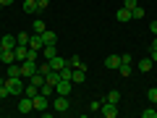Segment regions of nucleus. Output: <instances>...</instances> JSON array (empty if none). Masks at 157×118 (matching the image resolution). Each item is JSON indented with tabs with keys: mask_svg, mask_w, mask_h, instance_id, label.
<instances>
[{
	"mask_svg": "<svg viewBox=\"0 0 157 118\" xmlns=\"http://www.w3.org/2000/svg\"><path fill=\"white\" fill-rule=\"evenodd\" d=\"M52 110L68 113V110H71V100H68L66 95H55V100H52Z\"/></svg>",
	"mask_w": 157,
	"mask_h": 118,
	"instance_id": "2",
	"label": "nucleus"
},
{
	"mask_svg": "<svg viewBox=\"0 0 157 118\" xmlns=\"http://www.w3.org/2000/svg\"><path fill=\"white\" fill-rule=\"evenodd\" d=\"M136 6H139V0H123V8H128V11H134Z\"/></svg>",
	"mask_w": 157,
	"mask_h": 118,
	"instance_id": "34",
	"label": "nucleus"
},
{
	"mask_svg": "<svg viewBox=\"0 0 157 118\" xmlns=\"http://www.w3.org/2000/svg\"><path fill=\"white\" fill-rule=\"evenodd\" d=\"M118 71H121V76H131L134 66H131V63H121V66H118Z\"/></svg>",
	"mask_w": 157,
	"mask_h": 118,
	"instance_id": "23",
	"label": "nucleus"
},
{
	"mask_svg": "<svg viewBox=\"0 0 157 118\" xmlns=\"http://www.w3.org/2000/svg\"><path fill=\"white\" fill-rule=\"evenodd\" d=\"M152 47H157V37H155V39H152Z\"/></svg>",
	"mask_w": 157,
	"mask_h": 118,
	"instance_id": "41",
	"label": "nucleus"
},
{
	"mask_svg": "<svg viewBox=\"0 0 157 118\" xmlns=\"http://www.w3.org/2000/svg\"><path fill=\"white\" fill-rule=\"evenodd\" d=\"M68 66H71V68H84V71H86L84 61H81V58H78V55H71V58H68Z\"/></svg>",
	"mask_w": 157,
	"mask_h": 118,
	"instance_id": "19",
	"label": "nucleus"
},
{
	"mask_svg": "<svg viewBox=\"0 0 157 118\" xmlns=\"http://www.w3.org/2000/svg\"><path fill=\"white\" fill-rule=\"evenodd\" d=\"M134 61V58H131V53H123V55H121V63H131Z\"/></svg>",
	"mask_w": 157,
	"mask_h": 118,
	"instance_id": "36",
	"label": "nucleus"
},
{
	"mask_svg": "<svg viewBox=\"0 0 157 118\" xmlns=\"http://www.w3.org/2000/svg\"><path fill=\"white\" fill-rule=\"evenodd\" d=\"M24 11L26 13H37V0H24Z\"/></svg>",
	"mask_w": 157,
	"mask_h": 118,
	"instance_id": "22",
	"label": "nucleus"
},
{
	"mask_svg": "<svg viewBox=\"0 0 157 118\" xmlns=\"http://www.w3.org/2000/svg\"><path fill=\"white\" fill-rule=\"evenodd\" d=\"M0 45H3V50H13L18 42H16V37H13V34H3V37H0Z\"/></svg>",
	"mask_w": 157,
	"mask_h": 118,
	"instance_id": "9",
	"label": "nucleus"
},
{
	"mask_svg": "<svg viewBox=\"0 0 157 118\" xmlns=\"http://www.w3.org/2000/svg\"><path fill=\"white\" fill-rule=\"evenodd\" d=\"M0 11H3V3H0Z\"/></svg>",
	"mask_w": 157,
	"mask_h": 118,
	"instance_id": "42",
	"label": "nucleus"
},
{
	"mask_svg": "<svg viewBox=\"0 0 157 118\" xmlns=\"http://www.w3.org/2000/svg\"><path fill=\"white\" fill-rule=\"evenodd\" d=\"M6 76H21V63H18V61L8 63V66H6Z\"/></svg>",
	"mask_w": 157,
	"mask_h": 118,
	"instance_id": "10",
	"label": "nucleus"
},
{
	"mask_svg": "<svg viewBox=\"0 0 157 118\" xmlns=\"http://www.w3.org/2000/svg\"><path fill=\"white\" fill-rule=\"evenodd\" d=\"M16 61V53L13 50H3L0 53V63H3V66H8V63H13Z\"/></svg>",
	"mask_w": 157,
	"mask_h": 118,
	"instance_id": "14",
	"label": "nucleus"
},
{
	"mask_svg": "<svg viewBox=\"0 0 157 118\" xmlns=\"http://www.w3.org/2000/svg\"><path fill=\"white\" fill-rule=\"evenodd\" d=\"M149 58H152V63H157V47H152V53H149Z\"/></svg>",
	"mask_w": 157,
	"mask_h": 118,
	"instance_id": "37",
	"label": "nucleus"
},
{
	"mask_svg": "<svg viewBox=\"0 0 157 118\" xmlns=\"http://www.w3.org/2000/svg\"><path fill=\"white\" fill-rule=\"evenodd\" d=\"M32 105H34V110H47V108H50V97H45L42 92H37V95L32 97Z\"/></svg>",
	"mask_w": 157,
	"mask_h": 118,
	"instance_id": "5",
	"label": "nucleus"
},
{
	"mask_svg": "<svg viewBox=\"0 0 157 118\" xmlns=\"http://www.w3.org/2000/svg\"><path fill=\"white\" fill-rule=\"evenodd\" d=\"M39 92H42L45 97H52V95H55V84H50V81H45V84L39 87Z\"/></svg>",
	"mask_w": 157,
	"mask_h": 118,
	"instance_id": "18",
	"label": "nucleus"
},
{
	"mask_svg": "<svg viewBox=\"0 0 157 118\" xmlns=\"http://www.w3.org/2000/svg\"><path fill=\"white\" fill-rule=\"evenodd\" d=\"M0 53H3V45H0Z\"/></svg>",
	"mask_w": 157,
	"mask_h": 118,
	"instance_id": "43",
	"label": "nucleus"
},
{
	"mask_svg": "<svg viewBox=\"0 0 157 118\" xmlns=\"http://www.w3.org/2000/svg\"><path fill=\"white\" fill-rule=\"evenodd\" d=\"M29 81H32L34 87H42V84H45V76H42V73L37 71V73H32V76H29Z\"/></svg>",
	"mask_w": 157,
	"mask_h": 118,
	"instance_id": "20",
	"label": "nucleus"
},
{
	"mask_svg": "<svg viewBox=\"0 0 157 118\" xmlns=\"http://www.w3.org/2000/svg\"><path fill=\"white\" fill-rule=\"evenodd\" d=\"M37 71H39V73H42V76H47V73H50V71H52V66H50V63H47V61H45V63H39V68H37Z\"/></svg>",
	"mask_w": 157,
	"mask_h": 118,
	"instance_id": "28",
	"label": "nucleus"
},
{
	"mask_svg": "<svg viewBox=\"0 0 157 118\" xmlns=\"http://www.w3.org/2000/svg\"><path fill=\"white\" fill-rule=\"evenodd\" d=\"M16 110H18V113H32V110H34V105H32V97L21 95V97H18V105H16Z\"/></svg>",
	"mask_w": 157,
	"mask_h": 118,
	"instance_id": "7",
	"label": "nucleus"
},
{
	"mask_svg": "<svg viewBox=\"0 0 157 118\" xmlns=\"http://www.w3.org/2000/svg\"><path fill=\"white\" fill-rule=\"evenodd\" d=\"M100 108H102L100 100H92V102H89V110H92V113H100Z\"/></svg>",
	"mask_w": 157,
	"mask_h": 118,
	"instance_id": "32",
	"label": "nucleus"
},
{
	"mask_svg": "<svg viewBox=\"0 0 157 118\" xmlns=\"http://www.w3.org/2000/svg\"><path fill=\"white\" fill-rule=\"evenodd\" d=\"M47 63H50V66H52V71H60V68H66V66H68V61H66V58H60V55L50 58V61H47Z\"/></svg>",
	"mask_w": 157,
	"mask_h": 118,
	"instance_id": "11",
	"label": "nucleus"
},
{
	"mask_svg": "<svg viewBox=\"0 0 157 118\" xmlns=\"http://www.w3.org/2000/svg\"><path fill=\"white\" fill-rule=\"evenodd\" d=\"M107 102H121V92L118 89H113V92H107V97H105Z\"/></svg>",
	"mask_w": 157,
	"mask_h": 118,
	"instance_id": "27",
	"label": "nucleus"
},
{
	"mask_svg": "<svg viewBox=\"0 0 157 118\" xmlns=\"http://www.w3.org/2000/svg\"><path fill=\"white\" fill-rule=\"evenodd\" d=\"M6 87H8V92H11V97H21L24 87H26V79L24 76H6Z\"/></svg>",
	"mask_w": 157,
	"mask_h": 118,
	"instance_id": "1",
	"label": "nucleus"
},
{
	"mask_svg": "<svg viewBox=\"0 0 157 118\" xmlns=\"http://www.w3.org/2000/svg\"><path fill=\"white\" fill-rule=\"evenodd\" d=\"M73 92V81L71 79H58V84H55V95H71Z\"/></svg>",
	"mask_w": 157,
	"mask_h": 118,
	"instance_id": "3",
	"label": "nucleus"
},
{
	"mask_svg": "<svg viewBox=\"0 0 157 118\" xmlns=\"http://www.w3.org/2000/svg\"><path fill=\"white\" fill-rule=\"evenodd\" d=\"M152 66H155V63H152V58H141V61H139V68H141V71H152Z\"/></svg>",
	"mask_w": 157,
	"mask_h": 118,
	"instance_id": "21",
	"label": "nucleus"
},
{
	"mask_svg": "<svg viewBox=\"0 0 157 118\" xmlns=\"http://www.w3.org/2000/svg\"><path fill=\"white\" fill-rule=\"evenodd\" d=\"M37 92H39V87H34L32 81H29V84L24 87V95H26V97H34V95H37Z\"/></svg>",
	"mask_w": 157,
	"mask_h": 118,
	"instance_id": "24",
	"label": "nucleus"
},
{
	"mask_svg": "<svg viewBox=\"0 0 157 118\" xmlns=\"http://www.w3.org/2000/svg\"><path fill=\"white\" fill-rule=\"evenodd\" d=\"M42 55H45V61H50V58L58 55V47L55 45H45V47H42Z\"/></svg>",
	"mask_w": 157,
	"mask_h": 118,
	"instance_id": "16",
	"label": "nucleus"
},
{
	"mask_svg": "<svg viewBox=\"0 0 157 118\" xmlns=\"http://www.w3.org/2000/svg\"><path fill=\"white\" fill-rule=\"evenodd\" d=\"M105 66H107V68H118V66H121V55H115V53L107 55V58H105Z\"/></svg>",
	"mask_w": 157,
	"mask_h": 118,
	"instance_id": "17",
	"label": "nucleus"
},
{
	"mask_svg": "<svg viewBox=\"0 0 157 118\" xmlns=\"http://www.w3.org/2000/svg\"><path fill=\"white\" fill-rule=\"evenodd\" d=\"M141 116L144 118H157V110L155 108H147V110H141Z\"/></svg>",
	"mask_w": 157,
	"mask_h": 118,
	"instance_id": "31",
	"label": "nucleus"
},
{
	"mask_svg": "<svg viewBox=\"0 0 157 118\" xmlns=\"http://www.w3.org/2000/svg\"><path fill=\"white\" fill-rule=\"evenodd\" d=\"M37 68H39L37 61H29V58H26V61H21V76L29 81V76H32V73H37Z\"/></svg>",
	"mask_w": 157,
	"mask_h": 118,
	"instance_id": "6",
	"label": "nucleus"
},
{
	"mask_svg": "<svg viewBox=\"0 0 157 118\" xmlns=\"http://www.w3.org/2000/svg\"><path fill=\"white\" fill-rule=\"evenodd\" d=\"M149 29H152V34L157 37V21H152V24H149Z\"/></svg>",
	"mask_w": 157,
	"mask_h": 118,
	"instance_id": "38",
	"label": "nucleus"
},
{
	"mask_svg": "<svg viewBox=\"0 0 157 118\" xmlns=\"http://www.w3.org/2000/svg\"><path fill=\"white\" fill-rule=\"evenodd\" d=\"M0 3H3V6H11V3H13V0H0Z\"/></svg>",
	"mask_w": 157,
	"mask_h": 118,
	"instance_id": "39",
	"label": "nucleus"
},
{
	"mask_svg": "<svg viewBox=\"0 0 157 118\" xmlns=\"http://www.w3.org/2000/svg\"><path fill=\"white\" fill-rule=\"evenodd\" d=\"M131 18H144V8H141V6H136L134 11H131Z\"/></svg>",
	"mask_w": 157,
	"mask_h": 118,
	"instance_id": "30",
	"label": "nucleus"
},
{
	"mask_svg": "<svg viewBox=\"0 0 157 118\" xmlns=\"http://www.w3.org/2000/svg\"><path fill=\"white\" fill-rule=\"evenodd\" d=\"M29 37H32V34H26V32H18V34H16V42H18V45H29Z\"/></svg>",
	"mask_w": 157,
	"mask_h": 118,
	"instance_id": "26",
	"label": "nucleus"
},
{
	"mask_svg": "<svg viewBox=\"0 0 157 118\" xmlns=\"http://www.w3.org/2000/svg\"><path fill=\"white\" fill-rule=\"evenodd\" d=\"M47 8H50V0H37V13L47 11Z\"/></svg>",
	"mask_w": 157,
	"mask_h": 118,
	"instance_id": "29",
	"label": "nucleus"
},
{
	"mask_svg": "<svg viewBox=\"0 0 157 118\" xmlns=\"http://www.w3.org/2000/svg\"><path fill=\"white\" fill-rule=\"evenodd\" d=\"M32 26H34V32H37V34H42V32H45V29H47V24L42 21V18H37V21H34Z\"/></svg>",
	"mask_w": 157,
	"mask_h": 118,
	"instance_id": "25",
	"label": "nucleus"
},
{
	"mask_svg": "<svg viewBox=\"0 0 157 118\" xmlns=\"http://www.w3.org/2000/svg\"><path fill=\"white\" fill-rule=\"evenodd\" d=\"M147 97H149V102H152V105H157V87L147 92Z\"/></svg>",
	"mask_w": 157,
	"mask_h": 118,
	"instance_id": "33",
	"label": "nucleus"
},
{
	"mask_svg": "<svg viewBox=\"0 0 157 118\" xmlns=\"http://www.w3.org/2000/svg\"><path fill=\"white\" fill-rule=\"evenodd\" d=\"M115 18H118L121 24L131 21V11H128V8H123V6H121V8H118V13H115Z\"/></svg>",
	"mask_w": 157,
	"mask_h": 118,
	"instance_id": "13",
	"label": "nucleus"
},
{
	"mask_svg": "<svg viewBox=\"0 0 157 118\" xmlns=\"http://www.w3.org/2000/svg\"><path fill=\"white\" fill-rule=\"evenodd\" d=\"M118 110H121V108H118V102H107V100H102L100 113H102L105 118H115V116H118Z\"/></svg>",
	"mask_w": 157,
	"mask_h": 118,
	"instance_id": "4",
	"label": "nucleus"
},
{
	"mask_svg": "<svg viewBox=\"0 0 157 118\" xmlns=\"http://www.w3.org/2000/svg\"><path fill=\"white\" fill-rule=\"evenodd\" d=\"M3 84H6V76H0V87H3Z\"/></svg>",
	"mask_w": 157,
	"mask_h": 118,
	"instance_id": "40",
	"label": "nucleus"
},
{
	"mask_svg": "<svg viewBox=\"0 0 157 118\" xmlns=\"http://www.w3.org/2000/svg\"><path fill=\"white\" fill-rule=\"evenodd\" d=\"M6 97H11V92H8V87L3 84V87H0V100H6Z\"/></svg>",
	"mask_w": 157,
	"mask_h": 118,
	"instance_id": "35",
	"label": "nucleus"
},
{
	"mask_svg": "<svg viewBox=\"0 0 157 118\" xmlns=\"http://www.w3.org/2000/svg\"><path fill=\"white\" fill-rule=\"evenodd\" d=\"M42 39H45V45H55V42H58V34L50 32V29H45V32H42Z\"/></svg>",
	"mask_w": 157,
	"mask_h": 118,
	"instance_id": "15",
	"label": "nucleus"
},
{
	"mask_svg": "<svg viewBox=\"0 0 157 118\" xmlns=\"http://www.w3.org/2000/svg\"><path fill=\"white\" fill-rule=\"evenodd\" d=\"M84 79H86V71H84V68H73V76H71V81H73V84H84Z\"/></svg>",
	"mask_w": 157,
	"mask_h": 118,
	"instance_id": "12",
	"label": "nucleus"
},
{
	"mask_svg": "<svg viewBox=\"0 0 157 118\" xmlns=\"http://www.w3.org/2000/svg\"><path fill=\"white\" fill-rule=\"evenodd\" d=\"M42 47H45V39H42V34H37V32H34L32 37H29V50L42 53Z\"/></svg>",
	"mask_w": 157,
	"mask_h": 118,
	"instance_id": "8",
	"label": "nucleus"
}]
</instances>
